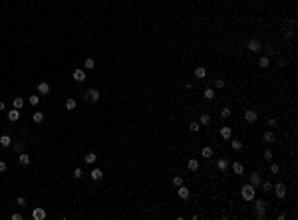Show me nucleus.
<instances>
[{"instance_id": "nucleus-38", "label": "nucleus", "mask_w": 298, "mask_h": 220, "mask_svg": "<svg viewBox=\"0 0 298 220\" xmlns=\"http://www.w3.org/2000/svg\"><path fill=\"white\" fill-rule=\"evenodd\" d=\"M16 204H18V206H26V204H28V200H26L24 196H18V198H16Z\"/></svg>"}, {"instance_id": "nucleus-35", "label": "nucleus", "mask_w": 298, "mask_h": 220, "mask_svg": "<svg viewBox=\"0 0 298 220\" xmlns=\"http://www.w3.org/2000/svg\"><path fill=\"white\" fill-rule=\"evenodd\" d=\"M173 187H181V184H183V177H173Z\"/></svg>"}, {"instance_id": "nucleus-6", "label": "nucleus", "mask_w": 298, "mask_h": 220, "mask_svg": "<svg viewBox=\"0 0 298 220\" xmlns=\"http://www.w3.org/2000/svg\"><path fill=\"white\" fill-rule=\"evenodd\" d=\"M177 194H179L181 200H187V198L191 196V191H189L187 187H183V184H181V187H177Z\"/></svg>"}, {"instance_id": "nucleus-3", "label": "nucleus", "mask_w": 298, "mask_h": 220, "mask_svg": "<svg viewBox=\"0 0 298 220\" xmlns=\"http://www.w3.org/2000/svg\"><path fill=\"white\" fill-rule=\"evenodd\" d=\"M84 97H85L88 101H90V103H98L101 95H99V91L95 89V87H91V89H88V91L84 93Z\"/></svg>"}, {"instance_id": "nucleus-21", "label": "nucleus", "mask_w": 298, "mask_h": 220, "mask_svg": "<svg viewBox=\"0 0 298 220\" xmlns=\"http://www.w3.org/2000/svg\"><path fill=\"white\" fill-rule=\"evenodd\" d=\"M217 167H219V171L225 172L229 169V161H227V159H219V161H217Z\"/></svg>"}, {"instance_id": "nucleus-29", "label": "nucleus", "mask_w": 298, "mask_h": 220, "mask_svg": "<svg viewBox=\"0 0 298 220\" xmlns=\"http://www.w3.org/2000/svg\"><path fill=\"white\" fill-rule=\"evenodd\" d=\"M199 123L201 125H209L211 123V117H209V113H203L201 117H199Z\"/></svg>"}, {"instance_id": "nucleus-36", "label": "nucleus", "mask_w": 298, "mask_h": 220, "mask_svg": "<svg viewBox=\"0 0 298 220\" xmlns=\"http://www.w3.org/2000/svg\"><path fill=\"white\" fill-rule=\"evenodd\" d=\"M199 129H201V123H199V121H193V123H191V131H193V133H197Z\"/></svg>"}, {"instance_id": "nucleus-24", "label": "nucleus", "mask_w": 298, "mask_h": 220, "mask_svg": "<svg viewBox=\"0 0 298 220\" xmlns=\"http://www.w3.org/2000/svg\"><path fill=\"white\" fill-rule=\"evenodd\" d=\"M258 66L262 67V70H264V67H268V66H270V57H268V56H262V57L258 60Z\"/></svg>"}, {"instance_id": "nucleus-1", "label": "nucleus", "mask_w": 298, "mask_h": 220, "mask_svg": "<svg viewBox=\"0 0 298 220\" xmlns=\"http://www.w3.org/2000/svg\"><path fill=\"white\" fill-rule=\"evenodd\" d=\"M266 202L264 200H255V218H258V220H264L266 218Z\"/></svg>"}, {"instance_id": "nucleus-4", "label": "nucleus", "mask_w": 298, "mask_h": 220, "mask_svg": "<svg viewBox=\"0 0 298 220\" xmlns=\"http://www.w3.org/2000/svg\"><path fill=\"white\" fill-rule=\"evenodd\" d=\"M272 191H274V194H276V198H286V184L284 182H276L274 187H272Z\"/></svg>"}, {"instance_id": "nucleus-20", "label": "nucleus", "mask_w": 298, "mask_h": 220, "mask_svg": "<svg viewBox=\"0 0 298 220\" xmlns=\"http://www.w3.org/2000/svg\"><path fill=\"white\" fill-rule=\"evenodd\" d=\"M74 79H76V82H85V72L84 70H76V72H74Z\"/></svg>"}, {"instance_id": "nucleus-47", "label": "nucleus", "mask_w": 298, "mask_h": 220, "mask_svg": "<svg viewBox=\"0 0 298 220\" xmlns=\"http://www.w3.org/2000/svg\"><path fill=\"white\" fill-rule=\"evenodd\" d=\"M264 159H266V161H270V159H272V153H270V151H264Z\"/></svg>"}, {"instance_id": "nucleus-39", "label": "nucleus", "mask_w": 298, "mask_h": 220, "mask_svg": "<svg viewBox=\"0 0 298 220\" xmlns=\"http://www.w3.org/2000/svg\"><path fill=\"white\" fill-rule=\"evenodd\" d=\"M215 87H217V89H223V87H225V79H215Z\"/></svg>"}, {"instance_id": "nucleus-43", "label": "nucleus", "mask_w": 298, "mask_h": 220, "mask_svg": "<svg viewBox=\"0 0 298 220\" xmlns=\"http://www.w3.org/2000/svg\"><path fill=\"white\" fill-rule=\"evenodd\" d=\"M270 171H272V172H274V175H276V172L280 171V167H278V165H270Z\"/></svg>"}, {"instance_id": "nucleus-19", "label": "nucleus", "mask_w": 298, "mask_h": 220, "mask_svg": "<svg viewBox=\"0 0 298 220\" xmlns=\"http://www.w3.org/2000/svg\"><path fill=\"white\" fill-rule=\"evenodd\" d=\"M274 139H276V137H274V133H272V131H266V133L262 135V141H264V143H268V145L274 143Z\"/></svg>"}, {"instance_id": "nucleus-30", "label": "nucleus", "mask_w": 298, "mask_h": 220, "mask_svg": "<svg viewBox=\"0 0 298 220\" xmlns=\"http://www.w3.org/2000/svg\"><path fill=\"white\" fill-rule=\"evenodd\" d=\"M84 67H85V70H94V67H95V62L91 60V57H88V60L84 62Z\"/></svg>"}, {"instance_id": "nucleus-12", "label": "nucleus", "mask_w": 298, "mask_h": 220, "mask_svg": "<svg viewBox=\"0 0 298 220\" xmlns=\"http://www.w3.org/2000/svg\"><path fill=\"white\" fill-rule=\"evenodd\" d=\"M18 163L22 165V167H28V165H30V155H26V153H18Z\"/></svg>"}, {"instance_id": "nucleus-46", "label": "nucleus", "mask_w": 298, "mask_h": 220, "mask_svg": "<svg viewBox=\"0 0 298 220\" xmlns=\"http://www.w3.org/2000/svg\"><path fill=\"white\" fill-rule=\"evenodd\" d=\"M276 123H278L276 119H268V127H276Z\"/></svg>"}, {"instance_id": "nucleus-18", "label": "nucleus", "mask_w": 298, "mask_h": 220, "mask_svg": "<svg viewBox=\"0 0 298 220\" xmlns=\"http://www.w3.org/2000/svg\"><path fill=\"white\" fill-rule=\"evenodd\" d=\"M231 135H232V129H231V127H221V137L225 139V141H229V139H231Z\"/></svg>"}, {"instance_id": "nucleus-27", "label": "nucleus", "mask_w": 298, "mask_h": 220, "mask_svg": "<svg viewBox=\"0 0 298 220\" xmlns=\"http://www.w3.org/2000/svg\"><path fill=\"white\" fill-rule=\"evenodd\" d=\"M215 89H211V87H207V89H205V99H209V101H213L215 99Z\"/></svg>"}, {"instance_id": "nucleus-11", "label": "nucleus", "mask_w": 298, "mask_h": 220, "mask_svg": "<svg viewBox=\"0 0 298 220\" xmlns=\"http://www.w3.org/2000/svg\"><path fill=\"white\" fill-rule=\"evenodd\" d=\"M199 167H201V165H199L197 159H189V161H187V169H189L191 172H197V171H199Z\"/></svg>"}, {"instance_id": "nucleus-25", "label": "nucleus", "mask_w": 298, "mask_h": 220, "mask_svg": "<svg viewBox=\"0 0 298 220\" xmlns=\"http://www.w3.org/2000/svg\"><path fill=\"white\" fill-rule=\"evenodd\" d=\"M260 187H262V191H264V192H270L274 184H272L270 181H262V182H260Z\"/></svg>"}, {"instance_id": "nucleus-5", "label": "nucleus", "mask_w": 298, "mask_h": 220, "mask_svg": "<svg viewBox=\"0 0 298 220\" xmlns=\"http://www.w3.org/2000/svg\"><path fill=\"white\" fill-rule=\"evenodd\" d=\"M246 50L256 54V52H260V50H262V46H260L258 40H248V42H246Z\"/></svg>"}, {"instance_id": "nucleus-34", "label": "nucleus", "mask_w": 298, "mask_h": 220, "mask_svg": "<svg viewBox=\"0 0 298 220\" xmlns=\"http://www.w3.org/2000/svg\"><path fill=\"white\" fill-rule=\"evenodd\" d=\"M14 151H16V153H24V143H22V141L14 143Z\"/></svg>"}, {"instance_id": "nucleus-10", "label": "nucleus", "mask_w": 298, "mask_h": 220, "mask_svg": "<svg viewBox=\"0 0 298 220\" xmlns=\"http://www.w3.org/2000/svg\"><path fill=\"white\" fill-rule=\"evenodd\" d=\"M38 93H40V95H48V93H50V83L40 82L38 83Z\"/></svg>"}, {"instance_id": "nucleus-33", "label": "nucleus", "mask_w": 298, "mask_h": 220, "mask_svg": "<svg viewBox=\"0 0 298 220\" xmlns=\"http://www.w3.org/2000/svg\"><path fill=\"white\" fill-rule=\"evenodd\" d=\"M231 147L235 149V151H241V149H242V143L239 141V139H235V141H231Z\"/></svg>"}, {"instance_id": "nucleus-17", "label": "nucleus", "mask_w": 298, "mask_h": 220, "mask_svg": "<svg viewBox=\"0 0 298 220\" xmlns=\"http://www.w3.org/2000/svg\"><path fill=\"white\" fill-rule=\"evenodd\" d=\"M10 145H12L10 135H0V147H10Z\"/></svg>"}, {"instance_id": "nucleus-22", "label": "nucleus", "mask_w": 298, "mask_h": 220, "mask_svg": "<svg viewBox=\"0 0 298 220\" xmlns=\"http://www.w3.org/2000/svg\"><path fill=\"white\" fill-rule=\"evenodd\" d=\"M232 172H235V175H239V177H241L242 172H245V167H242L241 163H232Z\"/></svg>"}, {"instance_id": "nucleus-42", "label": "nucleus", "mask_w": 298, "mask_h": 220, "mask_svg": "<svg viewBox=\"0 0 298 220\" xmlns=\"http://www.w3.org/2000/svg\"><path fill=\"white\" fill-rule=\"evenodd\" d=\"M6 171H8V165L4 161H0V172H6Z\"/></svg>"}, {"instance_id": "nucleus-14", "label": "nucleus", "mask_w": 298, "mask_h": 220, "mask_svg": "<svg viewBox=\"0 0 298 220\" xmlns=\"http://www.w3.org/2000/svg\"><path fill=\"white\" fill-rule=\"evenodd\" d=\"M84 161H85V163H88V165H94V163H95V161H98V155H95V153H94V151H90V153H85V157H84Z\"/></svg>"}, {"instance_id": "nucleus-40", "label": "nucleus", "mask_w": 298, "mask_h": 220, "mask_svg": "<svg viewBox=\"0 0 298 220\" xmlns=\"http://www.w3.org/2000/svg\"><path fill=\"white\" fill-rule=\"evenodd\" d=\"M284 38H286V40H292L294 38V32H292V30H284Z\"/></svg>"}, {"instance_id": "nucleus-9", "label": "nucleus", "mask_w": 298, "mask_h": 220, "mask_svg": "<svg viewBox=\"0 0 298 220\" xmlns=\"http://www.w3.org/2000/svg\"><path fill=\"white\" fill-rule=\"evenodd\" d=\"M248 182H251V184H252L255 188H258V187H260V182H262V178H260V175H258V172H252V175H251V178H248Z\"/></svg>"}, {"instance_id": "nucleus-28", "label": "nucleus", "mask_w": 298, "mask_h": 220, "mask_svg": "<svg viewBox=\"0 0 298 220\" xmlns=\"http://www.w3.org/2000/svg\"><path fill=\"white\" fill-rule=\"evenodd\" d=\"M32 119H34V123H42L44 121V113L42 111H36V113L32 115Z\"/></svg>"}, {"instance_id": "nucleus-23", "label": "nucleus", "mask_w": 298, "mask_h": 220, "mask_svg": "<svg viewBox=\"0 0 298 220\" xmlns=\"http://www.w3.org/2000/svg\"><path fill=\"white\" fill-rule=\"evenodd\" d=\"M205 76H207V70H205L203 66H199L197 70H195V77H199V79H203Z\"/></svg>"}, {"instance_id": "nucleus-31", "label": "nucleus", "mask_w": 298, "mask_h": 220, "mask_svg": "<svg viewBox=\"0 0 298 220\" xmlns=\"http://www.w3.org/2000/svg\"><path fill=\"white\" fill-rule=\"evenodd\" d=\"M28 103H30L32 107H36V105L40 103V97H38V95H30V97H28Z\"/></svg>"}, {"instance_id": "nucleus-41", "label": "nucleus", "mask_w": 298, "mask_h": 220, "mask_svg": "<svg viewBox=\"0 0 298 220\" xmlns=\"http://www.w3.org/2000/svg\"><path fill=\"white\" fill-rule=\"evenodd\" d=\"M221 117H225V119H227V117H231V109H229V107H225V109L221 111Z\"/></svg>"}, {"instance_id": "nucleus-45", "label": "nucleus", "mask_w": 298, "mask_h": 220, "mask_svg": "<svg viewBox=\"0 0 298 220\" xmlns=\"http://www.w3.org/2000/svg\"><path fill=\"white\" fill-rule=\"evenodd\" d=\"M284 66H286V60H284V57H280V60H278V67H284Z\"/></svg>"}, {"instance_id": "nucleus-44", "label": "nucleus", "mask_w": 298, "mask_h": 220, "mask_svg": "<svg viewBox=\"0 0 298 220\" xmlns=\"http://www.w3.org/2000/svg\"><path fill=\"white\" fill-rule=\"evenodd\" d=\"M10 218H12V220H22V214H18V212H14V214L10 216Z\"/></svg>"}, {"instance_id": "nucleus-15", "label": "nucleus", "mask_w": 298, "mask_h": 220, "mask_svg": "<svg viewBox=\"0 0 298 220\" xmlns=\"http://www.w3.org/2000/svg\"><path fill=\"white\" fill-rule=\"evenodd\" d=\"M18 119H20V109H12V111H8V121L16 123Z\"/></svg>"}, {"instance_id": "nucleus-16", "label": "nucleus", "mask_w": 298, "mask_h": 220, "mask_svg": "<svg viewBox=\"0 0 298 220\" xmlns=\"http://www.w3.org/2000/svg\"><path fill=\"white\" fill-rule=\"evenodd\" d=\"M24 103H26V101H24V97H20V95H16V97H14V101H12L14 109H22V107H24Z\"/></svg>"}, {"instance_id": "nucleus-8", "label": "nucleus", "mask_w": 298, "mask_h": 220, "mask_svg": "<svg viewBox=\"0 0 298 220\" xmlns=\"http://www.w3.org/2000/svg\"><path fill=\"white\" fill-rule=\"evenodd\" d=\"M32 218L34 220H44V218H46V210L40 208V206H38V208H34V210H32Z\"/></svg>"}, {"instance_id": "nucleus-32", "label": "nucleus", "mask_w": 298, "mask_h": 220, "mask_svg": "<svg viewBox=\"0 0 298 220\" xmlns=\"http://www.w3.org/2000/svg\"><path fill=\"white\" fill-rule=\"evenodd\" d=\"M66 109L68 111H74V109H76V99H68L66 101Z\"/></svg>"}, {"instance_id": "nucleus-48", "label": "nucleus", "mask_w": 298, "mask_h": 220, "mask_svg": "<svg viewBox=\"0 0 298 220\" xmlns=\"http://www.w3.org/2000/svg\"><path fill=\"white\" fill-rule=\"evenodd\" d=\"M4 107H6V105L2 103V101H0V111H4Z\"/></svg>"}, {"instance_id": "nucleus-37", "label": "nucleus", "mask_w": 298, "mask_h": 220, "mask_svg": "<svg viewBox=\"0 0 298 220\" xmlns=\"http://www.w3.org/2000/svg\"><path fill=\"white\" fill-rule=\"evenodd\" d=\"M82 177H84V171H82L80 167L74 169V178H82Z\"/></svg>"}, {"instance_id": "nucleus-7", "label": "nucleus", "mask_w": 298, "mask_h": 220, "mask_svg": "<svg viewBox=\"0 0 298 220\" xmlns=\"http://www.w3.org/2000/svg\"><path fill=\"white\" fill-rule=\"evenodd\" d=\"M256 119H258V113H256V111H252V109L245 111V121L246 123H255Z\"/></svg>"}, {"instance_id": "nucleus-2", "label": "nucleus", "mask_w": 298, "mask_h": 220, "mask_svg": "<svg viewBox=\"0 0 298 220\" xmlns=\"http://www.w3.org/2000/svg\"><path fill=\"white\" fill-rule=\"evenodd\" d=\"M255 194H256V188L252 187L251 182H248V184H245V187L241 188V196H242V200H246V202L255 200Z\"/></svg>"}, {"instance_id": "nucleus-26", "label": "nucleus", "mask_w": 298, "mask_h": 220, "mask_svg": "<svg viewBox=\"0 0 298 220\" xmlns=\"http://www.w3.org/2000/svg\"><path fill=\"white\" fill-rule=\"evenodd\" d=\"M201 155H203L205 159H211V157H213V149H211V147H203V149H201Z\"/></svg>"}, {"instance_id": "nucleus-13", "label": "nucleus", "mask_w": 298, "mask_h": 220, "mask_svg": "<svg viewBox=\"0 0 298 220\" xmlns=\"http://www.w3.org/2000/svg\"><path fill=\"white\" fill-rule=\"evenodd\" d=\"M90 177L94 178V181H101V178H104V171H101V169H91Z\"/></svg>"}]
</instances>
